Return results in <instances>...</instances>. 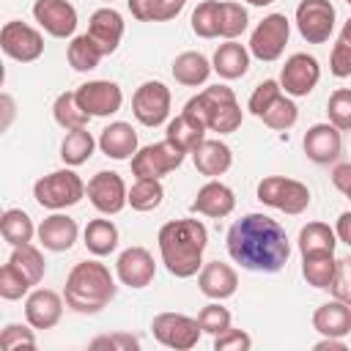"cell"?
<instances>
[{
    "mask_svg": "<svg viewBox=\"0 0 351 351\" xmlns=\"http://www.w3.org/2000/svg\"><path fill=\"white\" fill-rule=\"evenodd\" d=\"M228 255L247 271L274 274L291 258L285 228L266 214H244L228 230Z\"/></svg>",
    "mask_w": 351,
    "mask_h": 351,
    "instance_id": "6da1fadb",
    "label": "cell"
},
{
    "mask_svg": "<svg viewBox=\"0 0 351 351\" xmlns=\"http://www.w3.org/2000/svg\"><path fill=\"white\" fill-rule=\"evenodd\" d=\"M159 255L165 269L178 277H195L203 269V252L208 247V230L200 219H170L159 228Z\"/></svg>",
    "mask_w": 351,
    "mask_h": 351,
    "instance_id": "7a4b0ae2",
    "label": "cell"
},
{
    "mask_svg": "<svg viewBox=\"0 0 351 351\" xmlns=\"http://www.w3.org/2000/svg\"><path fill=\"white\" fill-rule=\"evenodd\" d=\"M115 277L99 261H80L71 266L63 288L66 304L80 315H93L115 299Z\"/></svg>",
    "mask_w": 351,
    "mask_h": 351,
    "instance_id": "3957f363",
    "label": "cell"
},
{
    "mask_svg": "<svg viewBox=\"0 0 351 351\" xmlns=\"http://www.w3.org/2000/svg\"><path fill=\"white\" fill-rule=\"evenodd\" d=\"M186 112H192L197 121H203V126L208 132L217 134H230L241 126V107L236 101V93L228 85H208L206 90H200L197 96H192L184 104Z\"/></svg>",
    "mask_w": 351,
    "mask_h": 351,
    "instance_id": "277c9868",
    "label": "cell"
},
{
    "mask_svg": "<svg viewBox=\"0 0 351 351\" xmlns=\"http://www.w3.org/2000/svg\"><path fill=\"white\" fill-rule=\"evenodd\" d=\"M88 186L85 181L74 173V170H52L47 176H41L33 184V197L38 206L49 208V211H63L69 206H77L85 197Z\"/></svg>",
    "mask_w": 351,
    "mask_h": 351,
    "instance_id": "5b68a950",
    "label": "cell"
},
{
    "mask_svg": "<svg viewBox=\"0 0 351 351\" xmlns=\"http://www.w3.org/2000/svg\"><path fill=\"white\" fill-rule=\"evenodd\" d=\"M258 200L269 208H277L282 214H302L307 211L310 206V189L307 184L296 181V178H285V176H266L258 181V189H255Z\"/></svg>",
    "mask_w": 351,
    "mask_h": 351,
    "instance_id": "8992f818",
    "label": "cell"
},
{
    "mask_svg": "<svg viewBox=\"0 0 351 351\" xmlns=\"http://www.w3.org/2000/svg\"><path fill=\"white\" fill-rule=\"evenodd\" d=\"M186 159V151H181L176 143H170L167 137L159 143H151L145 148H137V154L132 156V176L137 178H162L173 170H178Z\"/></svg>",
    "mask_w": 351,
    "mask_h": 351,
    "instance_id": "52a82bcc",
    "label": "cell"
},
{
    "mask_svg": "<svg viewBox=\"0 0 351 351\" xmlns=\"http://www.w3.org/2000/svg\"><path fill=\"white\" fill-rule=\"evenodd\" d=\"M288 38H291V22H288V16L285 14H269V16H263L255 25L247 49H250L252 58H258L263 63H271V60H277L285 52Z\"/></svg>",
    "mask_w": 351,
    "mask_h": 351,
    "instance_id": "ba28073f",
    "label": "cell"
},
{
    "mask_svg": "<svg viewBox=\"0 0 351 351\" xmlns=\"http://www.w3.org/2000/svg\"><path fill=\"white\" fill-rule=\"evenodd\" d=\"M151 332H154L156 343H162L165 348H176V351L195 348L200 335H203L197 318L184 315V313H159V315H154Z\"/></svg>",
    "mask_w": 351,
    "mask_h": 351,
    "instance_id": "9c48e42d",
    "label": "cell"
},
{
    "mask_svg": "<svg viewBox=\"0 0 351 351\" xmlns=\"http://www.w3.org/2000/svg\"><path fill=\"white\" fill-rule=\"evenodd\" d=\"M335 19H337V11L332 0H302L296 5V27L307 44L329 41L335 30Z\"/></svg>",
    "mask_w": 351,
    "mask_h": 351,
    "instance_id": "30bf717a",
    "label": "cell"
},
{
    "mask_svg": "<svg viewBox=\"0 0 351 351\" xmlns=\"http://www.w3.org/2000/svg\"><path fill=\"white\" fill-rule=\"evenodd\" d=\"M0 49L11 60L33 63V60H38L44 55V36L33 25L19 22V19H11L0 30Z\"/></svg>",
    "mask_w": 351,
    "mask_h": 351,
    "instance_id": "8fae6325",
    "label": "cell"
},
{
    "mask_svg": "<svg viewBox=\"0 0 351 351\" xmlns=\"http://www.w3.org/2000/svg\"><path fill=\"white\" fill-rule=\"evenodd\" d=\"M132 112L143 126H162L170 115V88L159 80L143 82L132 96Z\"/></svg>",
    "mask_w": 351,
    "mask_h": 351,
    "instance_id": "7c38bea8",
    "label": "cell"
},
{
    "mask_svg": "<svg viewBox=\"0 0 351 351\" xmlns=\"http://www.w3.org/2000/svg\"><path fill=\"white\" fill-rule=\"evenodd\" d=\"M321 80V66L313 55L307 52H296L285 60L282 71H280V88L291 96V99H302L307 93H313V88Z\"/></svg>",
    "mask_w": 351,
    "mask_h": 351,
    "instance_id": "4fadbf2b",
    "label": "cell"
},
{
    "mask_svg": "<svg viewBox=\"0 0 351 351\" xmlns=\"http://www.w3.org/2000/svg\"><path fill=\"white\" fill-rule=\"evenodd\" d=\"M77 101L80 107L90 115V118H107V115H115L123 104V90L110 82V80H90V82H82L77 90Z\"/></svg>",
    "mask_w": 351,
    "mask_h": 351,
    "instance_id": "5bb4252c",
    "label": "cell"
},
{
    "mask_svg": "<svg viewBox=\"0 0 351 351\" xmlns=\"http://www.w3.org/2000/svg\"><path fill=\"white\" fill-rule=\"evenodd\" d=\"M88 200L101 214H118L129 203V189L115 170H99L88 181Z\"/></svg>",
    "mask_w": 351,
    "mask_h": 351,
    "instance_id": "9a60e30c",
    "label": "cell"
},
{
    "mask_svg": "<svg viewBox=\"0 0 351 351\" xmlns=\"http://www.w3.org/2000/svg\"><path fill=\"white\" fill-rule=\"evenodd\" d=\"M33 19L52 38H69L77 30V8L69 0H36Z\"/></svg>",
    "mask_w": 351,
    "mask_h": 351,
    "instance_id": "2e32d148",
    "label": "cell"
},
{
    "mask_svg": "<svg viewBox=\"0 0 351 351\" xmlns=\"http://www.w3.org/2000/svg\"><path fill=\"white\" fill-rule=\"evenodd\" d=\"M154 274H156V263L145 247H126L115 261V277L129 288L151 285Z\"/></svg>",
    "mask_w": 351,
    "mask_h": 351,
    "instance_id": "e0dca14e",
    "label": "cell"
},
{
    "mask_svg": "<svg viewBox=\"0 0 351 351\" xmlns=\"http://www.w3.org/2000/svg\"><path fill=\"white\" fill-rule=\"evenodd\" d=\"M304 154L310 162L315 165H329L340 156V148H343V140H340V129L335 123H313L307 132H304Z\"/></svg>",
    "mask_w": 351,
    "mask_h": 351,
    "instance_id": "ac0fdd59",
    "label": "cell"
},
{
    "mask_svg": "<svg viewBox=\"0 0 351 351\" xmlns=\"http://www.w3.org/2000/svg\"><path fill=\"white\" fill-rule=\"evenodd\" d=\"M63 302L60 293H55L52 288H36L27 293L25 299V318L33 329H52L60 315H63Z\"/></svg>",
    "mask_w": 351,
    "mask_h": 351,
    "instance_id": "d6986e66",
    "label": "cell"
},
{
    "mask_svg": "<svg viewBox=\"0 0 351 351\" xmlns=\"http://www.w3.org/2000/svg\"><path fill=\"white\" fill-rule=\"evenodd\" d=\"M233 208H236V195H233V189H230L228 184L217 181V178L206 181V184L197 189L195 200H192V211H195V214H203V217H211V219H222V217H228Z\"/></svg>",
    "mask_w": 351,
    "mask_h": 351,
    "instance_id": "ffe728a7",
    "label": "cell"
},
{
    "mask_svg": "<svg viewBox=\"0 0 351 351\" xmlns=\"http://www.w3.org/2000/svg\"><path fill=\"white\" fill-rule=\"evenodd\" d=\"M123 16L115 11V8H99L90 14L88 19V36L96 41V47L104 52V55H112L123 38Z\"/></svg>",
    "mask_w": 351,
    "mask_h": 351,
    "instance_id": "44dd1931",
    "label": "cell"
},
{
    "mask_svg": "<svg viewBox=\"0 0 351 351\" xmlns=\"http://www.w3.org/2000/svg\"><path fill=\"white\" fill-rule=\"evenodd\" d=\"M36 236H38V244L44 250H49V252H66V250L74 247V241L80 236V228H77V222L69 214L55 211V214H49L38 225V233Z\"/></svg>",
    "mask_w": 351,
    "mask_h": 351,
    "instance_id": "7402d4cb",
    "label": "cell"
},
{
    "mask_svg": "<svg viewBox=\"0 0 351 351\" xmlns=\"http://www.w3.org/2000/svg\"><path fill=\"white\" fill-rule=\"evenodd\" d=\"M197 285H200V293H203V296L222 302V299H228V296L236 293V288H239V274H236L233 266H228V263H222V261H211V263H206V266L200 269Z\"/></svg>",
    "mask_w": 351,
    "mask_h": 351,
    "instance_id": "603a6c76",
    "label": "cell"
},
{
    "mask_svg": "<svg viewBox=\"0 0 351 351\" xmlns=\"http://www.w3.org/2000/svg\"><path fill=\"white\" fill-rule=\"evenodd\" d=\"M99 148L104 156L115 159V162H123V159H132L137 154V132L132 129V123L126 121H115L110 126L101 129L99 134Z\"/></svg>",
    "mask_w": 351,
    "mask_h": 351,
    "instance_id": "cb8c5ba5",
    "label": "cell"
},
{
    "mask_svg": "<svg viewBox=\"0 0 351 351\" xmlns=\"http://www.w3.org/2000/svg\"><path fill=\"white\" fill-rule=\"evenodd\" d=\"M192 162H195V170L200 176H208V178H217V176H225L233 165V151L222 143V140H203L195 151H192Z\"/></svg>",
    "mask_w": 351,
    "mask_h": 351,
    "instance_id": "d4e9b609",
    "label": "cell"
},
{
    "mask_svg": "<svg viewBox=\"0 0 351 351\" xmlns=\"http://www.w3.org/2000/svg\"><path fill=\"white\" fill-rule=\"evenodd\" d=\"M313 329L321 337H346L351 332V304L343 299L326 302L313 313Z\"/></svg>",
    "mask_w": 351,
    "mask_h": 351,
    "instance_id": "484cf974",
    "label": "cell"
},
{
    "mask_svg": "<svg viewBox=\"0 0 351 351\" xmlns=\"http://www.w3.org/2000/svg\"><path fill=\"white\" fill-rule=\"evenodd\" d=\"M211 66L222 80H239L250 69V49L244 44H239L236 38L225 41V44L217 47V52L211 58Z\"/></svg>",
    "mask_w": 351,
    "mask_h": 351,
    "instance_id": "4316f807",
    "label": "cell"
},
{
    "mask_svg": "<svg viewBox=\"0 0 351 351\" xmlns=\"http://www.w3.org/2000/svg\"><path fill=\"white\" fill-rule=\"evenodd\" d=\"M206 132H208V129L203 126V121H197L192 112L181 110V115H176V118L167 123L165 137H167L170 143H176L181 151L192 154V151L206 140Z\"/></svg>",
    "mask_w": 351,
    "mask_h": 351,
    "instance_id": "83f0119b",
    "label": "cell"
},
{
    "mask_svg": "<svg viewBox=\"0 0 351 351\" xmlns=\"http://www.w3.org/2000/svg\"><path fill=\"white\" fill-rule=\"evenodd\" d=\"M214 71L211 60L203 55V52H181L176 60H173V77L178 85H186V88H197L208 80V74Z\"/></svg>",
    "mask_w": 351,
    "mask_h": 351,
    "instance_id": "f1b7e54d",
    "label": "cell"
},
{
    "mask_svg": "<svg viewBox=\"0 0 351 351\" xmlns=\"http://www.w3.org/2000/svg\"><path fill=\"white\" fill-rule=\"evenodd\" d=\"M302 277L313 288H332L340 277V263L335 261V252L302 255Z\"/></svg>",
    "mask_w": 351,
    "mask_h": 351,
    "instance_id": "f546056e",
    "label": "cell"
},
{
    "mask_svg": "<svg viewBox=\"0 0 351 351\" xmlns=\"http://www.w3.org/2000/svg\"><path fill=\"white\" fill-rule=\"evenodd\" d=\"M96 145H99V140L88 132V126L71 129V132H66V137L60 143V159L69 167H80V165H85L93 156V148Z\"/></svg>",
    "mask_w": 351,
    "mask_h": 351,
    "instance_id": "4dcf8cb0",
    "label": "cell"
},
{
    "mask_svg": "<svg viewBox=\"0 0 351 351\" xmlns=\"http://www.w3.org/2000/svg\"><path fill=\"white\" fill-rule=\"evenodd\" d=\"M82 239H85V247L90 255L104 258V255L115 252V247H118V228L112 225V219H90L85 225Z\"/></svg>",
    "mask_w": 351,
    "mask_h": 351,
    "instance_id": "1f68e13d",
    "label": "cell"
},
{
    "mask_svg": "<svg viewBox=\"0 0 351 351\" xmlns=\"http://www.w3.org/2000/svg\"><path fill=\"white\" fill-rule=\"evenodd\" d=\"M337 233L326 222H307L299 230V252L302 255H318V252H335Z\"/></svg>",
    "mask_w": 351,
    "mask_h": 351,
    "instance_id": "d6a6232c",
    "label": "cell"
},
{
    "mask_svg": "<svg viewBox=\"0 0 351 351\" xmlns=\"http://www.w3.org/2000/svg\"><path fill=\"white\" fill-rule=\"evenodd\" d=\"M0 233H3V239H5L11 247H19V244H30V239L38 233V228L33 225V219L27 217V211H22V208H8V211H3V217H0Z\"/></svg>",
    "mask_w": 351,
    "mask_h": 351,
    "instance_id": "836d02e7",
    "label": "cell"
},
{
    "mask_svg": "<svg viewBox=\"0 0 351 351\" xmlns=\"http://www.w3.org/2000/svg\"><path fill=\"white\" fill-rule=\"evenodd\" d=\"M129 11L140 22H167L181 14L184 0H126Z\"/></svg>",
    "mask_w": 351,
    "mask_h": 351,
    "instance_id": "e575fe53",
    "label": "cell"
},
{
    "mask_svg": "<svg viewBox=\"0 0 351 351\" xmlns=\"http://www.w3.org/2000/svg\"><path fill=\"white\" fill-rule=\"evenodd\" d=\"M8 263H11L30 285H38L41 277H44V271H47V261H44V255L38 252V247H33V244H19V247H14Z\"/></svg>",
    "mask_w": 351,
    "mask_h": 351,
    "instance_id": "d590c367",
    "label": "cell"
},
{
    "mask_svg": "<svg viewBox=\"0 0 351 351\" xmlns=\"http://www.w3.org/2000/svg\"><path fill=\"white\" fill-rule=\"evenodd\" d=\"M101 58H104V52L96 47V41L88 33L74 36L71 44H69V49H66V60H69V66L74 71H93Z\"/></svg>",
    "mask_w": 351,
    "mask_h": 351,
    "instance_id": "8d00e7d4",
    "label": "cell"
},
{
    "mask_svg": "<svg viewBox=\"0 0 351 351\" xmlns=\"http://www.w3.org/2000/svg\"><path fill=\"white\" fill-rule=\"evenodd\" d=\"M52 115H55V123L63 126L66 132H71V129H82V126H88V121H90V115L80 107L74 90H66V93H60V96L55 99V104H52Z\"/></svg>",
    "mask_w": 351,
    "mask_h": 351,
    "instance_id": "74e56055",
    "label": "cell"
},
{
    "mask_svg": "<svg viewBox=\"0 0 351 351\" xmlns=\"http://www.w3.org/2000/svg\"><path fill=\"white\" fill-rule=\"evenodd\" d=\"M165 189L159 178H137L129 189V206L134 211H154L162 206Z\"/></svg>",
    "mask_w": 351,
    "mask_h": 351,
    "instance_id": "f35d334b",
    "label": "cell"
},
{
    "mask_svg": "<svg viewBox=\"0 0 351 351\" xmlns=\"http://www.w3.org/2000/svg\"><path fill=\"white\" fill-rule=\"evenodd\" d=\"M247 8L241 3H233V0H219V36L225 41H233L239 38L244 30H247Z\"/></svg>",
    "mask_w": 351,
    "mask_h": 351,
    "instance_id": "ab89813d",
    "label": "cell"
},
{
    "mask_svg": "<svg viewBox=\"0 0 351 351\" xmlns=\"http://www.w3.org/2000/svg\"><path fill=\"white\" fill-rule=\"evenodd\" d=\"M296 118H299V110H296V104H293V99H291L288 93H280V96L271 101V107L261 115V121H263L269 129H274V132H288V129L296 123Z\"/></svg>",
    "mask_w": 351,
    "mask_h": 351,
    "instance_id": "60d3db41",
    "label": "cell"
},
{
    "mask_svg": "<svg viewBox=\"0 0 351 351\" xmlns=\"http://www.w3.org/2000/svg\"><path fill=\"white\" fill-rule=\"evenodd\" d=\"M192 33L200 38L219 36V0H203L192 11Z\"/></svg>",
    "mask_w": 351,
    "mask_h": 351,
    "instance_id": "b9f144b4",
    "label": "cell"
},
{
    "mask_svg": "<svg viewBox=\"0 0 351 351\" xmlns=\"http://www.w3.org/2000/svg\"><path fill=\"white\" fill-rule=\"evenodd\" d=\"M329 71L343 80V77H351V16L346 19L335 47H332V55H329Z\"/></svg>",
    "mask_w": 351,
    "mask_h": 351,
    "instance_id": "7bdbcfd3",
    "label": "cell"
},
{
    "mask_svg": "<svg viewBox=\"0 0 351 351\" xmlns=\"http://www.w3.org/2000/svg\"><path fill=\"white\" fill-rule=\"evenodd\" d=\"M329 123H335L340 132H351V88H337L326 101Z\"/></svg>",
    "mask_w": 351,
    "mask_h": 351,
    "instance_id": "ee69618b",
    "label": "cell"
},
{
    "mask_svg": "<svg viewBox=\"0 0 351 351\" xmlns=\"http://www.w3.org/2000/svg\"><path fill=\"white\" fill-rule=\"evenodd\" d=\"M197 324H200V329H203L206 335L217 337V335H222V332L230 329V310L222 307V304L214 299L211 304H206V307L197 313Z\"/></svg>",
    "mask_w": 351,
    "mask_h": 351,
    "instance_id": "f6af8a7d",
    "label": "cell"
},
{
    "mask_svg": "<svg viewBox=\"0 0 351 351\" xmlns=\"http://www.w3.org/2000/svg\"><path fill=\"white\" fill-rule=\"evenodd\" d=\"M280 93H282L280 80H263V82L252 90V96H250V101H247V110H250L255 118H261V115L271 107V101H274Z\"/></svg>",
    "mask_w": 351,
    "mask_h": 351,
    "instance_id": "bcb514c9",
    "label": "cell"
},
{
    "mask_svg": "<svg viewBox=\"0 0 351 351\" xmlns=\"http://www.w3.org/2000/svg\"><path fill=\"white\" fill-rule=\"evenodd\" d=\"M30 288H33V285H30L11 263H3V269H0V296H3V299H8V302L22 299Z\"/></svg>",
    "mask_w": 351,
    "mask_h": 351,
    "instance_id": "7dc6e473",
    "label": "cell"
},
{
    "mask_svg": "<svg viewBox=\"0 0 351 351\" xmlns=\"http://www.w3.org/2000/svg\"><path fill=\"white\" fill-rule=\"evenodd\" d=\"M0 346L5 351H14V348H36V335H33V329H27L22 324H5L3 332H0Z\"/></svg>",
    "mask_w": 351,
    "mask_h": 351,
    "instance_id": "c3c4849f",
    "label": "cell"
},
{
    "mask_svg": "<svg viewBox=\"0 0 351 351\" xmlns=\"http://www.w3.org/2000/svg\"><path fill=\"white\" fill-rule=\"evenodd\" d=\"M252 346V337L244 329H228L214 337V351H247Z\"/></svg>",
    "mask_w": 351,
    "mask_h": 351,
    "instance_id": "681fc988",
    "label": "cell"
},
{
    "mask_svg": "<svg viewBox=\"0 0 351 351\" xmlns=\"http://www.w3.org/2000/svg\"><path fill=\"white\" fill-rule=\"evenodd\" d=\"M90 348H110V351H137L140 348V340L134 335H104V337H96L90 340Z\"/></svg>",
    "mask_w": 351,
    "mask_h": 351,
    "instance_id": "f907efd6",
    "label": "cell"
},
{
    "mask_svg": "<svg viewBox=\"0 0 351 351\" xmlns=\"http://www.w3.org/2000/svg\"><path fill=\"white\" fill-rule=\"evenodd\" d=\"M332 184H335L337 192H343V195L351 200V162L337 165V167L332 170Z\"/></svg>",
    "mask_w": 351,
    "mask_h": 351,
    "instance_id": "816d5d0a",
    "label": "cell"
},
{
    "mask_svg": "<svg viewBox=\"0 0 351 351\" xmlns=\"http://www.w3.org/2000/svg\"><path fill=\"white\" fill-rule=\"evenodd\" d=\"M335 233H337V241L348 244L351 247V211H343L335 222Z\"/></svg>",
    "mask_w": 351,
    "mask_h": 351,
    "instance_id": "f5cc1de1",
    "label": "cell"
},
{
    "mask_svg": "<svg viewBox=\"0 0 351 351\" xmlns=\"http://www.w3.org/2000/svg\"><path fill=\"white\" fill-rule=\"evenodd\" d=\"M315 351H346V340L343 337H324L313 346Z\"/></svg>",
    "mask_w": 351,
    "mask_h": 351,
    "instance_id": "db71d44e",
    "label": "cell"
},
{
    "mask_svg": "<svg viewBox=\"0 0 351 351\" xmlns=\"http://www.w3.org/2000/svg\"><path fill=\"white\" fill-rule=\"evenodd\" d=\"M0 104H3V123H0V129H8L11 126V118H14V99L8 93H3L0 96Z\"/></svg>",
    "mask_w": 351,
    "mask_h": 351,
    "instance_id": "11a10c76",
    "label": "cell"
},
{
    "mask_svg": "<svg viewBox=\"0 0 351 351\" xmlns=\"http://www.w3.org/2000/svg\"><path fill=\"white\" fill-rule=\"evenodd\" d=\"M247 3H250V5H258V8H261V5H269V3H274V0H247Z\"/></svg>",
    "mask_w": 351,
    "mask_h": 351,
    "instance_id": "9f6ffc18",
    "label": "cell"
},
{
    "mask_svg": "<svg viewBox=\"0 0 351 351\" xmlns=\"http://www.w3.org/2000/svg\"><path fill=\"white\" fill-rule=\"evenodd\" d=\"M346 299L351 302V280H348V291H346Z\"/></svg>",
    "mask_w": 351,
    "mask_h": 351,
    "instance_id": "6f0895ef",
    "label": "cell"
},
{
    "mask_svg": "<svg viewBox=\"0 0 351 351\" xmlns=\"http://www.w3.org/2000/svg\"><path fill=\"white\" fill-rule=\"evenodd\" d=\"M104 3H112V0H104Z\"/></svg>",
    "mask_w": 351,
    "mask_h": 351,
    "instance_id": "680465c9",
    "label": "cell"
},
{
    "mask_svg": "<svg viewBox=\"0 0 351 351\" xmlns=\"http://www.w3.org/2000/svg\"><path fill=\"white\" fill-rule=\"evenodd\" d=\"M346 3H348V5H351V0H346Z\"/></svg>",
    "mask_w": 351,
    "mask_h": 351,
    "instance_id": "91938a15",
    "label": "cell"
},
{
    "mask_svg": "<svg viewBox=\"0 0 351 351\" xmlns=\"http://www.w3.org/2000/svg\"><path fill=\"white\" fill-rule=\"evenodd\" d=\"M184 3H186V0H184Z\"/></svg>",
    "mask_w": 351,
    "mask_h": 351,
    "instance_id": "94428289",
    "label": "cell"
}]
</instances>
